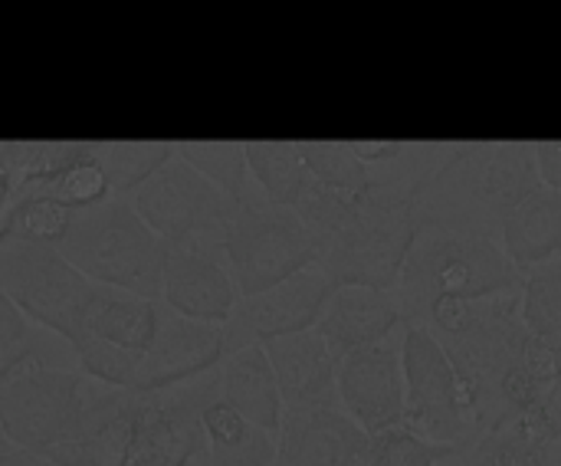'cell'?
Here are the masks:
<instances>
[{
    "label": "cell",
    "mask_w": 561,
    "mask_h": 466,
    "mask_svg": "<svg viewBox=\"0 0 561 466\" xmlns=\"http://www.w3.org/2000/svg\"><path fill=\"white\" fill-rule=\"evenodd\" d=\"M85 329H89V336H99L118 349L145 355L161 332V309L151 299L112 293L102 286V296L95 299Z\"/></svg>",
    "instance_id": "23"
},
{
    "label": "cell",
    "mask_w": 561,
    "mask_h": 466,
    "mask_svg": "<svg viewBox=\"0 0 561 466\" xmlns=\"http://www.w3.org/2000/svg\"><path fill=\"white\" fill-rule=\"evenodd\" d=\"M237 204L240 201L224 194L214 181H207L197 168H191L178 155L131 197L138 217L168 247L204 243L210 234L220 240L224 224L233 217Z\"/></svg>",
    "instance_id": "8"
},
{
    "label": "cell",
    "mask_w": 561,
    "mask_h": 466,
    "mask_svg": "<svg viewBox=\"0 0 561 466\" xmlns=\"http://www.w3.org/2000/svg\"><path fill=\"white\" fill-rule=\"evenodd\" d=\"M276 466H365L371 434L342 408H286Z\"/></svg>",
    "instance_id": "14"
},
{
    "label": "cell",
    "mask_w": 561,
    "mask_h": 466,
    "mask_svg": "<svg viewBox=\"0 0 561 466\" xmlns=\"http://www.w3.org/2000/svg\"><path fill=\"white\" fill-rule=\"evenodd\" d=\"M26 316L7 299L0 296V365H10L23 355H30V336H26Z\"/></svg>",
    "instance_id": "33"
},
{
    "label": "cell",
    "mask_w": 561,
    "mask_h": 466,
    "mask_svg": "<svg viewBox=\"0 0 561 466\" xmlns=\"http://www.w3.org/2000/svg\"><path fill=\"white\" fill-rule=\"evenodd\" d=\"M536 164L546 187L561 191V141H536Z\"/></svg>",
    "instance_id": "35"
},
{
    "label": "cell",
    "mask_w": 561,
    "mask_h": 466,
    "mask_svg": "<svg viewBox=\"0 0 561 466\" xmlns=\"http://www.w3.org/2000/svg\"><path fill=\"white\" fill-rule=\"evenodd\" d=\"M224 326L194 322L168 306L161 309V332L141 359L135 391L158 395L187 382H197L224 365Z\"/></svg>",
    "instance_id": "13"
},
{
    "label": "cell",
    "mask_w": 561,
    "mask_h": 466,
    "mask_svg": "<svg viewBox=\"0 0 561 466\" xmlns=\"http://www.w3.org/2000/svg\"><path fill=\"white\" fill-rule=\"evenodd\" d=\"M168 250L171 247L125 197H112L102 207L76 214L72 230L59 247V253L95 286L151 303L164 296Z\"/></svg>",
    "instance_id": "3"
},
{
    "label": "cell",
    "mask_w": 561,
    "mask_h": 466,
    "mask_svg": "<svg viewBox=\"0 0 561 466\" xmlns=\"http://www.w3.org/2000/svg\"><path fill=\"white\" fill-rule=\"evenodd\" d=\"M542 187L536 148L523 141H454L417 197V230L447 227L503 240L506 220Z\"/></svg>",
    "instance_id": "1"
},
{
    "label": "cell",
    "mask_w": 561,
    "mask_h": 466,
    "mask_svg": "<svg viewBox=\"0 0 561 466\" xmlns=\"http://www.w3.org/2000/svg\"><path fill=\"white\" fill-rule=\"evenodd\" d=\"M89 151L92 141H0V207L39 194Z\"/></svg>",
    "instance_id": "20"
},
{
    "label": "cell",
    "mask_w": 561,
    "mask_h": 466,
    "mask_svg": "<svg viewBox=\"0 0 561 466\" xmlns=\"http://www.w3.org/2000/svg\"><path fill=\"white\" fill-rule=\"evenodd\" d=\"M306 161L316 174L319 184L345 191V194H362L371 184V168L358 161L348 141H302Z\"/></svg>",
    "instance_id": "31"
},
{
    "label": "cell",
    "mask_w": 561,
    "mask_h": 466,
    "mask_svg": "<svg viewBox=\"0 0 561 466\" xmlns=\"http://www.w3.org/2000/svg\"><path fill=\"white\" fill-rule=\"evenodd\" d=\"M164 306L184 319L227 326L240 303L233 273L220 266L204 243L171 247L164 263Z\"/></svg>",
    "instance_id": "15"
},
{
    "label": "cell",
    "mask_w": 561,
    "mask_h": 466,
    "mask_svg": "<svg viewBox=\"0 0 561 466\" xmlns=\"http://www.w3.org/2000/svg\"><path fill=\"white\" fill-rule=\"evenodd\" d=\"M220 398V368L148 395L138 447L131 466H197L210 461V444L204 431V411Z\"/></svg>",
    "instance_id": "9"
},
{
    "label": "cell",
    "mask_w": 561,
    "mask_h": 466,
    "mask_svg": "<svg viewBox=\"0 0 561 466\" xmlns=\"http://www.w3.org/2000/svg\"><path fill=\"white\" fill-rule=\"evenodd\" d=\"M220 250L227 257V270L243 296L266 293L289 276L319 266V243L312 230L293 207L240 201L233 217L224 224Z\"/></svg>",
    "instance_id": "6"
},
{
    "label": "cell",
    "mask_w": 561,
    "mask_h": 466,
    "mask_svg": "<svg viewBox=\"0 0 561 466\" xmlns=\"http://www.w3.org/2000/svg\"><path fill=\"white\" fill-rule=\"evenodd\" d=\"M335 293L339 286L319 266H309L266 293L243 296L224 326V352L237 355L250 345L316 329Z\"/></svg>",
    "instance_id": "10"
},
{
    "label": "cell",
    "mask_w": 561,
    "mask_h": 466,
    "mask_svg": "<svg viewBox=\"0 0 561 466\" xmlns=\"http://www.w3.org/2000/svg\"><path fill=\"white\" fill-rule=\"evenodd\" d=\"M178 158L197 168L207 181H214L233 201H247V141H174Z\"/></svg>",
    "instance_id": "27"
},
{
    "label": "cell",
    "mask_w": 561,
    "mask_h": 466,
    "mask_svg": "<svg viewBox=\"0 0 561 466\" xmlns=\"http://www.w3.org/2000/svg\"><path fill=\"white\" fill-rule=\"evenodd\" d=\"M39 194L59 201L72 214H82V211H92V207H102L105 201H112V184H108L105 161H102V145H92L89 155H82L76 164H69Z\"/></svg>",
    "instance_id": "28"
},
{
    "label": "cell",
    "mask_w": 561,
    "mask_h": 466,
    "mask_svg": "<svg viewBox=\"0 0 561 466\" xmlns=\"http://www.w3.org/2000/svg\"><path fill=\"white\" fill-rule=\"evenodd\" d=\"M178 148L171 141H112L102 145V161L108 171L112 197H135L168 161H174Z\"/></svg>",
    "instance_id": "26"
},
{
    "label": "cell",
    "mask_w": 561,
    "mask_h": 466,
    "mask_svg": "<svg viewBox=\"0 0 561 466\" xmlns=\"http://www.w3.org/2000/svg\"><path fill=\"white\" fill-rule=\"evenodd\" d=\"M76 214L46 194H26L3 207L0 214V243H39V247H62L72 230Z\"/></svg>",
    "instance_id": "25"
},
{
    "label": "cell",
    "mask_w": 561,
    "mask_h": 466,
    "mask_svg": "<svg viewBox=\"0 0 561 466\" xmlns=\"http://www.w3.org/2000/svg\"><path fill=\"white\" fill-rule=\"evenodd\" d=\"M460 457H463L460 444H437V441L421 437L408 424H401L394 431L371 437L365 466H447Z\"/></svg>",
    "instance_id": "30"
},
{
    "label": "cell",
    "mask_w": 561,
    "mask_h": 466,
    "mask_svg": "<svg viewBox=\"0 0 561 466\" xmlns=\"http://www.w3.org/2000/svg\"><path fill=\"white\" fill-rule=\"evenodd\" d=\"M204 431L214 466H276L279 444H273L270 431L247 421L224 398L204 411Z\"/></svg>",
    "instance_id": "22"
},
{
    "label": "cell",
    "mask_w": 561,
    "mask_h": 466,
    "mask_svg": "<svg viewBox=\"0 0 561 466\" xmlns=\"http://www.w3.org/2000/svg\"><path fill=\"white\" fill-rule=\"evenodd\" d=\"M352 151L358 155V161H365L368 168H385L394 164L408 155L411 141H391V138H368V141H348Z\"/></svg>",
    "instance_id": "34"
},
{
    "label": "cell",
    "mask_w": 561,
    "mask_h": 466,
    "mask_svg": "<svg viewBox=\"0 0 561 466\" xmlns=\"http://www.w3.org/2000/svg\"><path fill=\"white\" fill-rule=\"evenodd\" d=\"M3 464L16 466V464H13V457H10V454H3ZM20 466H56V464H49V461H43V457H33V454H23V464H20Z\"/></svg>",
    "instance_id": "36"
},
{
    "label": "cell",
    "mask_w": 561,
    "mask_h": 466,
    "mask_svg": "<svg viewBox=\"0 0 561 466\" xmlns=\"http://www.w3.org/2000/svg\"><path fill=\"white\" fill-rule=\"evenodd\" d=\"M401 359L408 385L404 424L427 441L467 447L477 437V424L467 411L463 385L444 342L427 326L408 322L401 339Z\"/></svg>",
    "instance_id": "7"
},
{
    "label": "cell",
    "mask_w": 561,
    "mask_h": 466,
    "mask_svg": "<svg viewBox=\"0 0 561 466\" xmlns=\"http://www.w3.org/2000/svg\"><path fill=\"white\" fill-rule=\"evenodd\" d=\"M523 283L526 273L510 260L503 240L470 230L424 227L404 263L394 299L408 326L424 322V316L444 299H496L523 293Z\"/></svg>",
    "instance_id": "2"
},
{
    "label": "cell",
    "mask_w": 561,
    "mask_h": 466,
    "mask_svg": "<svg viewBox=\"0 0 561 466\" xmlns=\"http://www.w3.org/2000/svg\"><path fill=\"white\" fill-rule=\"evenodd\" d=\"M523 322L533 336L561 349V260L533 266L526 273Z\"/></svg>",
    "instance_id": "29"
},
{
    "label": "cell",
    "mask_w": 561,
    "mask_h": 466,
    "mask_svg": "<svg viewBox=\"0 0 561 466\" xmlns=\"http://www.w3.org/2000/svg\"><path fill=\"white\" fill-rule=\"evenodd\" d=\"M339 398L345 414L371 437L394 431L408 418L404 359L391 342L352 352L339 362Z\"/></svg>",
    "instance_id": "12"
},
{
    "label": "cell",
    "mask_w": 561,
    "mask_h": 466,
    "mask_svg": "<svg viewBox=\"0 0 561 466\" xmlns=\"http://www.w3.org/2000/svg\"><path fill=\"white\" fill-rule=\"evenodd\" d=\"M503 250L523 273L561 260V191L542 184L529 194V201L503 227Z\"/></svg>",
    "instance_id": "21"
},
{
    "label": "cell",
    "mask_w": 561,
    "mask_h": 466,
    "mask_svg": "<svg viewBox=\"0 0 561 466\" xmlns=\"http://www.w3.org/2000/svg\"><path fill=\"white\" fill-rule=\"evenodd\" d=\"M561 441L559 405H539L500 418L486 434L463 447L460 466H561L556 444Z\"/></svg>",
    "instance_id": "16"
},
{
    "label": "cell",
    "mask_w": 561,
    "mask_h": 466,
    "mask_svg": "<svg viewBox=\"0 0 561 466\" xmlns=\"http://www.w3.org/2000/svg\"><path fill=\"white\" fill-rule=\"evenodd\" d=\"M286 408H342L339 398V359L319 329L273 339L263 345Z\"/></svg>",
    "instance_id": "17"
},
{
    "label": "cell",
    "mask_w": 561,
    "mask_h": 466,
    "mask_svg": "<svg viewBox=\"0 0 561 466\" xmlns=\"http://www.w3.org/2000/svg\"><path fill=\"white\" fill-rule=\"evenodd\" d=\"M0 296H7L33 326L79 345L89 332V312L102 296V286L82 276L56 247L7 240L0 243Z\"/></svg>",
    "instance_id": "5"
},
{
    "label": "cell",
    "mask_w": 561,
    "mask_h": 466,
    "mask_svg": "<svg viewBox=\"0 0 561 466\" xmlns=\"http://www.w3.org/2000/svg\"><path fill=\"white\" fill-rule=\"evenodd\" d=\"M247 161L266 201L279 207H296L316 184L302 141H247Z\"/></svg>",
    "instance_id": "24"
},
{
    "label": "cell",
    "mask_w": 561,
    "mask_h": 466,
    "mask_svg": "<svg viewBox=\"0 0 561 466\" xmlns=\"http://www.w3.org/2000/svg\"><path fill=\"white\" fill-rule=\"evenodd\" d=\"M220 398L237 408L256 428L279 434L286 401L279 391L276 368L263 345H250L237 355H227L220 365Z\"/></svg>",
    "instance_id": "19"
},
{
    "label": "cell",
    "mask_w": 561,
    "mask_h": 466,
    "mask_svg": "<svg viewBox=\"0 0 561 466\" xmlns=\"http://www.w3.org/2000/svg\"><path fill=\"white\" fill-rule=\"evenodd\" d=\"M72 349H76L82 375H89L95 385L135 391V382H138V372H141V359H145L141 352L118 349V345H112V342H105L99 336H89V332Z\"/></svg>",
    "instance_id": "32"
},
{
    "label": "cell",
    "mask_w": 561,
    "mask_h": 466,
    "mask_svg": "<svg viewBox=\"0 0 561 466\" xmlns=\"http://www.w3.org/2000/svg\"><path fill=\"white\" fill-rule=\"evenodd\" d=\"M398 326H404V312H401L394 293L345 286L332 296V303L316 329L325 336L335 359L342 362L352 352L388 342V336Z\"/></svg>",
    "instance_id": "18"
},
{
    "label": "cell",
    "mask_w": 561,
    "mask_h": 466,
    "mask_svg": "<svg viewBox=\"0 0 561 466\" xmlns=\"http://www.w3.org/2000/svg\"><path fill=\"white\" fill-rule=\"evenodd\" d=\"M99 385L89 375L49 368L36 352L0 365V431L20 454L49 457L82 424Z\"/></svg>",
    "instance_id": "4"
},
{
    "label": "cell",
    "mask_w": 561,
    "mask_h": 466,
    "mask_svg": "<svg viewBox=\"0 0 561 466\" xmlns=\"http://www.w3.org/2000/svg\"><path fill=\"white\" fill-rule=\"evenodd\" d=\"M145 408L148 395L99 385L79 431L43 461L56 466H131Z\"/></svg>",
    "instance_id": "11"
}]
</instances>
